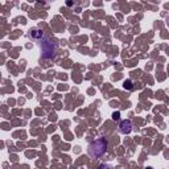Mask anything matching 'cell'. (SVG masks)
Listing matches in <instances>:
<instances>
[{"label":"cell","instance_id":"obj_1","mask_svg":"<svg viewBox=\"0 0 169 169\" xmlns=\"http://www.w3.org/2000/svg\"><path fill=\"white\" fill-rule=\"evenodd\" d=\"M106 151H107V140L103 139V137H99V139L94 140L93 143L89 145V148H87L89 155L94 158L100 157Z\"/></svg>","mask_w":169,"mask_h":169},{"label":"cell","instance_id":"obj_2","mask_svg":"<svg viewBox=\"0 0 169 169\" xmlns=\"http://www.w3.org/2000/svg\"><path fill=\"white\" fill-rule=\"evenodd\" d=\"M56 50H57V46L52 41H49L46 38L44 41H41V52H42L44 58H52L56 54Z\"/></svg>","mask_w":169,"mask_h":169},{"label":"cell","instance_id":"obj_3","mask_svg":"<svg viewBox=\"0 0 169 169\" xmlns=\"http://www.w3.org/2000/svg\"><path fill=\"white\" fill-rule=\"evenodd\" d=\"M119 131L123 135H128L132 131V123H131V120H128V119H126V120H123L120 123V126H119Z\"/></svg>","mask_w":169,"mask_h":169},{"label":"cell","instance_id":"obj_4","mask_svg":"<svg viewBox=\"0 0 169 169\" xmlns=\"http://www.w3.org/2000/svg\"><path fill=\"white\" fill-rule=\"evenodd\" d=\"M30 37L38 38V37H42V33L40 32V30H30Z\"/></svg>","mask_w":169,"mask_h":169},{"label":"cell","instance_id":"obj_5","mask_svg":"<svg viewBox=\"0 0 169 169\" xmlns=\"http://www.w3.org/2000/svg\"><path fill=\"white\" fill-rule=\"evenodd\" d=\"M124 89L132 90V82H131V81H126V82H124Z\"/></svg>","mask_w":169,"mask_h":169},{"label":"cell","instance_id":"obj_6","mask_svg":"<svg viewBox=\"0 0 169 169\" xmlns=\"http://www.w3.org/2000/svg\"><path fill=\"white\" fill-rule=\"evenodd\" d=\"M112 119L114 120H119L120 119V112H114L112 114Z\"/></svg>","mask_w":169,"mask_h":169},{"label":"cell","instance_id":"obj_7","mask_svg":"<svg viewBox=\"0 0 169 169\" xmlns=\"http://www.w3.org/2000/svg\"><path fill=\"white\" fill-rule=\"evenodd\" d=\"M98 169H112V168L109 167V165H100V167L98 168Z\"/></svg>","mask_w":169,"mask_h":169},{"label":"cell","instance_id":"obj_8","mask_svg":"<svg viewBox=\"0 0 169 169\" xmlns=\"http://www.w3.org/2000/svg\"><path fill=\"white\" fill-rule=\"evenodd\" d=\"M167 25L169 26V16H168V17H167Z\"/></svg>","mask_w":169,"mask_h":169},{"label":"cell","instance_id":"obj_9","mask_svg":"<svg viewBox=\"0 0 169 169\" xmlns=\"http://www.w3.org/2000/svg\"><path fill=\"white\" fill-rule=\"evenodd\" d=\"M145 169H153V168H151V167H147V168H145Z\"/></svg>","mask_w":169,"mask_h":169}]
</instances>
